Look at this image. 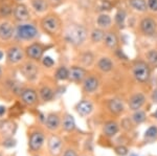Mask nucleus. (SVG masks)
Here are the masks:
<instances>
[{"instance_id": "10", "label": "nucleus", "mask_w": 157, "mask_h": 156, "mask_svg": "<svg viewBox=\"0 0 157 156\" xmlns=\"http://www.w3.org/2000/svg\"><path fill=\"white\" fill-rule=\"evenodd\" d=\"M12 18L14 19V21L17 22V23L29 21L30 12H29V6H27L26 4L22 3V2H16L14 6V11H13Z\"/></svg>"}, {"instance_id": "45", "label": "nucleus", "mask_w": 157, "mask_h": 156, "mask_svg": "<svg viewBox=\"0 0 157 156\" xmlns=\"http://www.w3.org/2000/svg\"><path fill=\"white\" fill-rule=\"evenodd\" d=\"M151 100H152V102H153L154 104H157V88H156V89H154L153 92H152Z\"/></svg>"}, {"instance_id": "32", "label": "nucleus", "mask_w": 157, "mask_h": 156, "mask_svg": "<svg viewBox=\"0 0 157 156\" xmlns=\"http://www.w3.org/2000/svg\"><path fill=\"white\" fill-rule=\"evenodd\" d=\"M130 6L138 12H146L148 10V4L145 0H129Z\"/></svg>"}, {"instance_id": "26", "label": "nucleus", "mask_w": 157, "mask_h": 156, "mask_svg": "<svg viewBox=\"0 0 157 156\" xmlns=\"http://www.w3.org/2000/svg\"><path fill=\"white\" fill-rule=\"evenodd\" d=\"M130 120L134 126L141 125L147 120V114L143 110H136V111H133L132 115L130 116Z\"/></svg>"}, {"instance_id": "3", "label": "nucleus", "mask_w": 157, "mask_h": 156, "mask_svg": "<svg viewBox=\"0 0 157 156\" xmlns=\"http://www.w3.org/2000/svg\"><path fill=\"white\" fill-rule=\"evenodd\" d=\"M45 142H47L45 132L40 128H34L29 132V150L33 153H38L43 148Z\"/></svg>"}, {"instance_id": "34", "label": "nucleus", "mask_w": 157, "mask_h": 156, "mask_svg": "<svg viewBox=\"0 0 157 156\" xmlns=\"http://www.w3.org/2000/svg\"><path fill=\"white\" fill-rule=\"evenodd\" d=\"M90 38H91V40H92V42L98 43V42H101L104 40V38H105V32H104L103 29H93V31L91 32Z\"/></svg>"}, {"instance_id": "9", "label": "nucleus", "mask_w": 157, "mask_h": 156, "mask_svg": "<svg viewBox=\"0 0 157 156\" xmlns=\"http://www.w3.org/2000/svg\"><path fill=\"white\" fill-rule=\"evenodd\" d=\"M132 72H133V77L139 83L148 82L151 75L150 67L145 62H137L136 64H134Z\"/></svg>"}, {"instance_id": "4", "label": "nucleus", "mask_w": 157, "mask_h": 156, "mask_svg": "<svg viewBox=\"0 0 157 156\" xmlns=\"http://www.w3.org/2000/svg\"><path fill=\"white\" fill-rule=\"evenodd\" d=\"M25 49L18 44H12L6 50V64L7 66H15L24 62Z\"/></svg>"}, {"instance_id": "13", "label": "nucleus", "mask_w": 157, "mask_h": 156, "mask_svg": "<svg viewBox=\"0 0 157 156\" xmlns=\"http://www.w3.org/2000/svg\"><path fill=\"white\" fill-rule=\"evenodd\" d=\"M61 124H62V119L59 113L50 112L45 116L44 126L49 132H57L61 128Z\"/></svg>"}, {"instance_id": "38", "label": "nucleus", "mask_w": 157, "mask_h": 156, "mask_svg": "<svg viewBox=\"0 0 157 156\" xmlns=\"http://www.w3.org/2000/svg\"><path fill=\"white\" fill-rule=\"evenodd\" d=\"M113 151L117 156H127L129 154V149L124 145H117L113 148Z\"/></svg>"}, {"instance_id": "41", "label": "nucleus", "mask_w": 157, "mask_h": 156, "mask_svg": "<svg viewBox=\"0 0 157 156\" xmlns=\"http://www.w3.org/2000/svg\"><path fill=\"white\" fill-rule=\"evenodd\" d=\"M80 154L78 153V150L73 147H67L66 149L63 151L61 156H78Z\"/></svg>"}, {"instance_id": "18", "label": "nucleus", "mask_w": 157, "mask_h": 156, "mask_svg": "<svg viewBox=\"0 0 157 156\" xmlns=\"http://www.w3.org/2000/svg\"><path fill=\"white\" fill-rule=\"evenodd\" d=\"M146 103V97L141 92H137V93L133 94L132 97L129 99L128 106L130 108L131 111H136V110H140L141 107L145 105Z\"/></svg>"}, {"instance_id": "14", "label": "nucleus", "mask_w": 157, "mask_h": 156, "mask_svg": "<svg viewBox=\"0 0 157 156\" xmlns=\"http://www.w3.org/2000/svg\"><path fill=\"white\" fill-rule=\"evenodd\" d=\"M17 131V124L14 120H0V134L2 137L14 136Z\"/></svg>"}, {"instance_id": "33", "label": "nucleus", "mask_w": 157, "mask_h": 156, "mask_svg": "<svg viewBox=\"0 0 157 156\" xmlns=\"http://www.w3.org/2000/svg\"><path fill=\"white\" fill-rule=\"evenodd\" d=\"M98 25L102 29H107L111 25V18L110 16L107 14H101L100 16L98 17Z\"/></svg>"}, {"instance_id": "52", "label": "nucleus", "mask_w": 157, "mask_h": 156, "mask_svg": "<svg viewBox=\"0 0 157 156\" xmlns=\"http://www.w3.org/2000/svg\"><path fill=\"white\" fill-rule=\"evenodd\" d=\"M34 156H39V155H34Z\"/></svg>"}, {"instance_id": "12", "label": "nucleus", "mask_w": 157, "mask_h": 156, "mask_svg": "<svg viewBox=\"0 0 157 156\" xmlns=\"http://www.w3.org/2000/svg\"><path fill=\"white\" fill-rule=\"evenodd\" d=\"M44 51L45 46L41 43H38V42L32 43L25 47V55L29 60H33V61L41 60L44 57Z\"/></svg>"}, {"instance_id": "53", "label": "nucleus", "mask_w": 157, "mask_h": 156, "mask_svg": "<svg viewBox=\"0 0 157 156\" xmlns=\"http://www.w3.org/2000/svg\"><path fill=\"white\" fill-rule=\"evenodd\" d=\"M0 156H2V155H1V154H0Z\"/></svg>"}, {"instance_id": "46", "label": "nucleus", "mask_w": 157, "mask_h": 156, "mask_svg": "<svg viewBox=\"0 0 157 156\" xmlns=\"http://www.w3.org/2000/svg\"><path fill=\"white\" fill-rule=\"evenodd\" d=\"M48 2H49V4L52 6H60V4L62 3L63 0H48Z\"/></svg>"}, {"instance_id": "20", "label": "nucleus", "mask_w": 157, "mask_h": 156, "mask_svg": "<svg viewBox=\"0 0 157 156\" xmlns=\"http://www.w3.org/2000/svg\"><path fill=\"white\" fill-rule=\"evenodd\" d=\"M86 75V70L81 66H71V68H69V80L73 83H82L85 80Z\"/></svg>"}, {"instance_id": "19", "label": "nucleus", "mask_w": 157, "mask_h": 156, "mask_svg": "<svg viewBox=\"0 0 157 156\" xmlns=\"http://www.w3.org/2000/svg\"><path fill=\"white\" fill-rule=\"evenodd\" d=\"M82 86H83V90H84L86 93H94L98 89L100 82L93 75H88V77L85 78L84 81L82 82Z\"/></svg>"}, {"instance_id": "29", "label": "nucleus", "mask_w": 157, "mask_h": 156, "mask_svg": "<svg viewBox=\"0 0 157 156\" xmlns=\"http://www.w3.org/2000/svg\"><path fill=\"white\" fill-rule=\"evenodd\" d=\"M144 139L147 143H153L157 140V126L152 125L146 130L145 134H144Z\"/></svg>"}, {"instance_id": "47", "label": "nucleus", "mask_w": 157, "mask_h": 156, "mask_svg": "<svg viewBox=\"0 0 157 156\" xmlns=\"http://www.w3.org/2000/svg\"><path fill=\"white\" fill-rule=\"evenodd\" d=\"M4 59H6V51L4 49L0 48V62H2Z\"/></svg>"}, {"instance_id": "40", "label": "nucleus", "mask_w": 157, "mask_h": 156, "mask_svg": "<svg viewBox=\"0 0 157 156\" xmlns=\"http://www.w3.org/2000/svg\"><path fill=\"white\" fill-rule=\"evenodd\" d=\"M41 63L43 66L46 67V68H52L55 65V60L50 56H44L41 59Z\"/></svg>"}, {"instance_id": "28", "label": "nucleus", "mask_w": 157, "mask_h": 156, "mask_svg": "<svg viewBox=\"0 0 157 156\" xmlns=\"http://www.w3.org/2000/svg\"><path fill=\"white\" fill-rule=\"evenodd\" d=\"M98 69L102 70L103 72H109V71H111L113 68V63L110 59H109V58L103 57L98 60Z\"/></svg>"}, {"instance_id": "31", "label": "nucleus", "mask_w": 157, "mask_h": 156, "mask_svg": "<svg viewBox=\"0 0 157 156\" xmlns=\"http://www.w3.org/2000/svg\"><path fill=\"white\" fill-rule=\"evenodd\" d=\"M104 42H105L107 47L111 49H114L117 46V37H116L114 32H107L105 35V38H104Z\"/></svg>"}, {"instance_id": "16", "label": "nucleus", "mask_w": 157, "mask_h": 156, "mask_svg": "<svg viewBox=\"0 0 157 156\" xmlns=\"http://www.w3.org/2000/svg\"><path fill=\"white\" fill-rule=\"evenodd\" d=\"M121 126L116 120H108L103 125L102 134L107 138H113L120 132Z\"/></svg>"}, {"instance_id": "6", "label": "nucleus", "mask_w": 157, "mask_h": 156, "mask_svg": "<svg viewBox=\"0 0 157 156\" xmlns=\"http://www.w3.org/2000/svg\"><path fill=\"white\" fill-rule=\"evenodd\" d=\"M16 24L10 19L0 20V42L6 43L14 40Z\"/></svg>"}, {"instance_id": "43", "label": "nucleus", "mask_w": 157, "mask_h": 156, "mask_svg": "<svg viewBox=\"0 0 157 156\" xmlns=\"http://www.w3.org/2000/svg\"><path fill=\"white\" fill-rule=\"evenodd\" d=\"M7 111H9V109H7L6 106L0 105V120L3 119L6 115H7Z\"/></svg>"}, {"instance_id": "2", "label": "nucleus", "mask_w": 157, "mask_h": 156, "mask_svg": "<svg viewBox=\"0 0 157 156\" xmlns=\"http://www.w3.org/2000/svg\"><path fill=\"white\" fill-rule=\"evenodd\" d=\"M65 40L73 46H80L87 38V31L81 24H70L65 29Z\"/></svg>"}, {"instance_id": "48", "label": "nucleus", "mask_w": 157, "mask_h": 156, "mask_svg": "<svg viewBox=\"0 0 157 156\" xmlns=\"http://www.w3.org/2000/svg\"><path fill=\"white\" fill-rule=\"evenodd\" d=\"M3 78H4V69H3V67L0 65V81H1Z\"/></svg>"}, {"instance_id": "17", "label": "nucleus", "mask_w": 157, "mask_h": 156, "mask_svg": "<svg viewBox=\"0 0 157 156\" xmlns=\"http://www.w3.org/2000/svg\"><path fill=\"white\" fill-rule=\"evenodd\" d=\"M15 3L14 0H0V19L12 18Z\"/></svg>"}, {"instance_id": "25", "label": "nucleus", "mask_w": 157, "mask_h": 156, "mask_svg": "<svg viewBox=\"0 0 157 156\" xmlns=\"http://www.w3.org/2000/svg\"><path fill=\"white\" fill-rule=\"evenodd\" d=\"M30 6L37 14H43L50 6L48 0H30Z\"/></svg>"}, {"instance_id": "5", "label": "nucleus", "mask_w": 157, "mask_h": 156, "mask_svg": "<svg viewBox=\"0 0 157 156\" xmlns=\"http://www.w3.org/2000/svg\"><path fill=\"white\" fill-rule=\"evenodd\" d=\"M42 29L48 35H56L58 34L61 29V22L60 19L54 14H48L44 16L41 20Z\"/></svg>"}, {"instance_id": "11", "label": "nucleus", "mask_w": 157, "mask_h": 156, "mask_svg": "<svg viewBox=\"0 0 157 156\" xmlns=\"http://www.w3.org/2000/svg\"><path fill=\"white\" fill-rule=\"evenodd\" d=\"M19 100L24 106L34 107L38 104L39 101V94L34 88H24L21 94L19 95Z\"/></svg>"}, {"instance_id": "44", "label": "nucleus", "mask_w": 157, "mask_h": 156, "mask_svg": "<svg viewBox=\"0 0 157 156\" xmlns=\"http://www.w3.org/2000/svg\"><path fill=\"white\" fill-rule=\"evenodd\" d=\"M111 9V4H110V2H108V1H103L102 2V4H101V10H110Z\"/></svg>"}, {"instance_id": "35", "label": "nucleus", "mask_w": 157, "mask_h": 156, "mask_svg": "<svg viewBox=\"0 0 157 156\" xmlns=\"http://www.w3.org/2000/svg\"><path fill=\"white\" fill-rule=\"evenodd\" d=\"M16 144H17V140L15 139L14 136L3 137V139L1 142L2 147L6 148V149H12V148H14L16 146Z\"/></svg>"}, {"instance_id": "36", "label": "nucleus", "mask_w": 157, "mask_h": 156, "mask_svg": "<svg viewBox=\"0 0 157 156\" xmlns=\"http://www.w3.org/2000/svg\"><path fill=\"white\" fill-rule=\"evenodd\" d=\"M81 63L84 66H91L93 63V55L91 52H85L81 57Z\"/></svg>"}, {"instance_id": "27", "label": "nucleus", "mask_w": 157, "mask_h": 156, "mask_svg": "<svg viewBox=\"0 0 157 156\" xmlns=\"http://www.w3.org/2000/svg\"><path fill=\"white\" fill-rule=\"evenodd\" d=\"M55 79L60 82H64L69 80V69L66 66L58 67L55 72Z\"/></svg>"}, {"instance_id": "1", "label": "nucleus", "mask_w": 157, "mask_h": 156, "mask_svg": "<svg viewBox=\"0 0 157 156\" xmlns=\"http://www.w3.org/2000/svg\"><path fill=\"white\" fill-rule=\"evenodd\" d=\"M39 36V29L37 25L30 21L20 22L16 24L14 40L18 42L34 41Z\"/></svg>"}, {"instance_id": "8", "label": "nucleus", "mask_w": 157, "mask_h": 156, "mask_svg": "<svg viewBox=\"0 0 157 156\" xmlns=\"http://www.w3.org/2000/svg\"><path fill=\"white\" fill-rule=\"evenodd\" d=\"M64 148V142L58 134H50L47 138V151L50 156H61Z\"/></svg>"}, {"instance_id": "37", "label": "nucleus", "mask_w": 157, "mask_h": 156, "mask_svg": "<svg viewBox=\"0 0 157 156\" xmlns=\"http://www.w3.org/2000/svg\"><path fill=\"white\" fill-rule=\"evenodd\" d=\"M147 58H148L149 63L153 67H157V49H152L147 54Z\"/></svg>"}, {"instance_id": "42", "label": "nucleus", "mask_w": 157, "mask_h": 156, "mask_svg": "<svg viewBox=\"0 0 157 156\" xmlns=\"http://www.w3.org/2000/svg\"><path fill=\"white\" fill-rule=\"evenodd\" d=\"M148 9L152 12H157V0H148Z\"/></svg>"}, {"instance_id": "15", "label": "nucleus", "mask_w": 157, "mask_h": 156, "mask_svg": "<svg viewBox=\"0 0 157 156\" xmlns=\"http://www.w3.org/2000/svg\"><path fill=\"white\" fill-rule=\"evenodd\" d=\"M94 106L89 100H82L75 106V110L81 117H87L92 113Z\"/></svg>"}, {"instance_id": "23", "label": "nucleus", "mask_w": 157, "mask_h": 156, "mask_svg": "<svg viewBox=\"0 0 157 156\" xmlns=\"http://www.w3.org/2000/svg\"><path fill=\"white\" fill-rule=\"evenodd\" d=\"M38 94H39V99L44 103H48L52 101L56 97V90L52 89L50 86L44 85L38 90Z\"/></svg>"}, {"instance_id": "24", "label": "nucleus", "mask_w": 157, "mask_h": 156, "mask_svg": "<svg viewBox=\"0 0 157 156\" xmlns=\"http://www.w3.org/2000/svg\"><path fill=\"white\" fill-rule=\"evenodd\" d=\"M140 29L147 36H152L156 32V22L151 18H145L140 22Z\"/></svg>"}, {"instance_id": "30", "label": "nucleus", "mask_w": 157, "mask_h": 156, "mask_svg": "<svg viewBox=\"0 0 157 156\" xmlns=\"http://www.w3.org/2000/svg\"><path fill=\"white\" fill-rule=\"evenodd\" d=\"M22 106H24L21 102L15 103L13 106L10 108L9 111H7V116L9 119H15V117H18L20 114H22Z\"/></svg>"}, {"instance_id": "21", "label": "nucleus", "mask_w": 157, "mask_h": 156, "mask_svg": "<svg viewBox=\"0 0 157 156\" xmlns=\"http://www.w3.org/2000/svg\"><path fill=\"white\" fill-rule=\"evenodd\" d=\"M108 109L112 114L114 115H121L125 112V104L121 99L118 97H113L109 100L108 102Z\"/></svg>"}, {"instance_id": "7", "label": "nucleus", "mask_w": 157, "mask_h": 156, "mask_svg": "<svg viewBox=\"0 0 157 156\" xmlns=\"http://www.w3.org/2000/svg\"><path fill=\"white\" fill-rule=\"evenodd\" d=\"M19 70L22 77L24 79L29 80V81H35L38 78V74H39V66L33 60L22 62L20 64Z\"/></svg>"}, {"instance_id": "49", "label": "nucleus", "mask_w": 157, "mask_h": 156, "mask_svg": "<svg viewBox=\"0 0 157 156\" xmlns=\"http://www.w3.org/2000/svg\"><path fill=\"white\" fill-rule=\"evenodd\" d=\"M78 156H93L92 154H91L90 152H88V151H86V152H83V153H81Z\"/></svg>"}, {"instance_id": "51", "label": "nucleus", "mask_w": 157, "mask_h": 156, "mask_svg": "<svg viewBox=\"0 0 157 156\" xmlns=\"http://www.w3.org/2000/svg\"><path fill=\"white\" fill-rule=\"evenodd\" d=\"M14 1H15V2H21L22 0H14Z\"/></svg>"}, {"instance_id": "39", "label": "nucleus", "mask_w": 157, "mask_h": 156, "mask_svg": "<svg viewBox=\"0 0 157 156\" xmlns=\"http://www.w3.org/2000/svg\"><path fill=\"white\" fill-rule=\"evenodd\" d=\"M125 20H126V13L124 11H117V13L115 14V22L118 26H123L125 24Z\"/></svg>"}, {"instance_id": "22", "label": "nucleus", "mask_w": 157, "mask_h": 156, "mask_svg": "<svg viewBox=\"0 0 157 156\" xmlns=\"http://www.w3.org/2000/svg\"><path fill=\"white\" fill-rule=\"evenodd\" d=\"M61 128H62L63 131L66 133H71L77 129V124H75V117H73L70 113H65V114L63 115Z\"/></svg>"}, {"instance_id": "50", "label": "nucleus", "mask_w": 157, "mask_h": 156, "mask_svg": "<svg viewBox=\"0 0 157 156\" xmlns=\"http://www.w3.org/2000/svg\"><path fill=\"white\" fill-rule=\"evenodd\" d=\"M153 116H154V117H155V119H157V110H156V111H155V112H154V113H153Z\"/></svg>"}]
</instances>
